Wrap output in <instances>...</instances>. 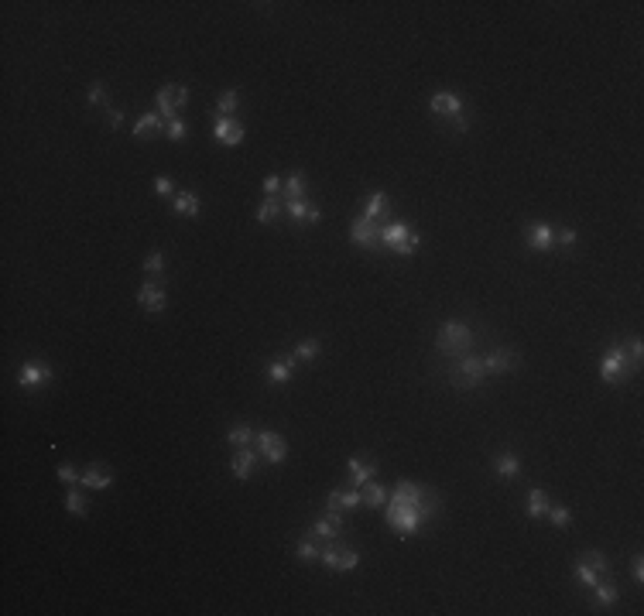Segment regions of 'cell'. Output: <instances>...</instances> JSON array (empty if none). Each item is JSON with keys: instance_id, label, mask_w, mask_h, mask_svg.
<instances>
[{"instance_id": "obj_47", "label": "cell", "mask_w": 644, "mask_h": 616, "mask_svg": "<svg viewBox=\"0 0 644 616\" xmlns=\"http://www.w3.org/2000/svg\"><path fill=\"white\" fill-rule=\"evenodd\" d=\"M641 357H644V346H641V339H634V342H631V353H627V359H631L634 370L641 366Z\"/></svg>"}, {"instance_id": "obj_3", "label": "cell", "mask_w": 644, "mask_h": 616, "mask_svg": "<svg viewBox=\"0 0 644 616\" xmlns=\"http://www.w3.org/2000/svg\"><path fill=\"white\" fill-rule=\"evenodd\" d=\"M381 243L394 254L412 257L418 250V233H412L405 219H387V226H381Z\"/></svg>"}, {"instance_id": "obj_2", "label": "cell", "mask_w": 644, "mask_h": 616, "mask_svg": "<svg viewBox=\"0 0 644 616\" xmlns=\"http://www.w3.org/2000/svg\"><path fill=\"white\" fill-rule=\"evenodd\" d=\"M436 346H438V353H446V357H453V359L466 357V349L473 346V329L466 322H460V319H453V322H446L438 329Z\"/></svg>"}, {"instance_id": "obj_42", "label": "cell", "mask_w": 644, "mask_h": 616, "mask_svg": "<svg viewBox=\"0 0 644 616\" xmlns=\"http://www.w3.org/2000/svg\"><path fill=\"white\" fill-rule=\"evenodd\" d=\"M144 271H148L151 278L161 274V271H165V254H161V250H151V254L144 257Z\"/></svg>"}, {"instance_id": "obj_23", "label": "cell", "mask_w": 644, "mask_h": 616, "mask_svg": "<svg viewBox=\"0 0 644 616\" xmlns=\"http://www.w3.org/2000/svg\"><path fill=\"white\" fill-rule=\"evenodd\" d=\"M617 599H620V589L607 579V575L593 586V606H596V610H607V606H614Z\"/></svg>"}, {"instance_id": "obj_10", "label": "cell", "mask_w": 644, "mask_h": 616, "mask_svg": "<svg viewBox=\"0 0 644 616\" xmlns=\"http://www.w3.org/2000/svg\"><path fill=\"white\" fill-rule=\"evenodd\" d=\"M49 380H52V366L49 363H38V359L25 363L21 373H18V384L25 387V390H31V387H38V384H49Z\"/></svg>"}, {"instance_id": "obj_11", "label": "cell", "mask_w": 644, "mask_h": 616, "mask_svg": "<svg viewBox=\"0 0 644 616\" xmlns=\"http://www.w3.org/2000/svg\"><path fill=\"white\" fill-rule=\"evenodd\" d=\"M291 373H295V357H291V353L267 359V370H264V377H267V380H271L274 387L288 384V380H291Z\"/></svg>"}, {"instance_id": "obj_31", "label": "cell", "mask_w": 644, "mask_h": 616, "mask_svg": "<svg viewBox=\"0 0 644 616\" xmlns=\"http://www.w3.org/2000/svg\"><path fill=\"white\" fill-rule=\"evenodd\" d=\"M572 575H576V582H579V586H586V589H593V586L603 579V575H600L596 568H590L583 558H576V572H572Z\"/></svg>"}, {"instance_id": "obj_15", "label": "cell", "mask_w": 644, "mask_h": 616, "mask_svg": "<svg viewBox=\"0 0 644 616\" xmlns=\"http://www.w3.org/2000/svg\"><path fill=\"white\" fill-rule=\"evenodd\" d=\"M213 137H216L223 148H236V144L244 141V127H240L233 117H220L216 127H213Z\"/></svg>"}, {"instance_id": "obj_30", "label": "cell", "mask_w": 644, "mask_h": 616, "mask_svg": "<svg viewBox=\"0 0 644 616\" xmlns=\"http://www.w3.org/2000/svg\"><path fill=\"white\" fill-rule=\"evenodd\" d=\"M295 558H298V562H319V558H322V548H319V544H315V534H309V538L305 541H298V548H295Z\"/></svg>"}, {"instance_id": "obj_7", "label": "cell", "mask_w": 644, "mask_h": 616, "mask_svg": "<svg viewBox=\"0 0 644 616\" xmlns=\"http://www.w3.org/2000/svg\"><path fill=\"white\" fill-rule=\"evenodd\" d=\"M319 562L326 568H333V572H350V568L360 565V555L353 548H339L336 541H329V544H322V558Z\"/></svg>"}, {"instance_id": "obj_38", "label": "cell", "mask_w": 644, "mask_h": 616, "mask_svg": "<svg viewBox=\"0 0 644 616\" xmlns=\"http://www.w3.org/2000/svg\"><path fill=\"white\" fill-rule=\"evenodd\" d=\"M65 511L76 513V517H86V511H89V507H86V496H82V493H79L76 487L65 493Z\"/></svg>"}, {"instance_id": "obj_24", "label": "cell", "mask_w": 644, "mask_h": 616, "mask_svg": "<svg viewBox=\"0 0 644 616\" xmlns=\"http://www.w3.org/2000/svg\"><path fill=\"white\" fill-rule=\"evenodd\" d=\"M158 113L161 120H179V100H175V86H161L158 89Z\"/></svg>"}, {"instance_id": "obj_40", "label": "cell", "mask_w": 644, "mask_h": 616, "mask_svg": "<svg viewBox=\"0 0 644 616\" xmlns=\"http://www.w3.org/2000/svg\"><path fill=\"white\" fill-rule=\"evenodd\" d=\"M86 100L93 103V106H106V86L100 82V79L86 86Z\"/></svg>"}, {"instance_id": "obj_43", "label": "cell", "mask_w": 644, "mask_h": 616, "mask_svg": "<svg viewBox=\"0 0 644 616\" xmlns=\"http://www.w3.org/2000/svg\"><path fill=\"white\" fill-rule=\"evenodd\" d=\"M545 513L552 517V527H559V531H562L569 520H572V511H569V507H548Z\"/></svg>"}, {"instance_id": "obj_12", "label": "cell", "mask_w": 644, "mask_h": 616, "mask_svg": "<svg viewBox=\"0 0 644 616\" xmlns=\"http://www.w3.org/2000/svg\"><path fill=\"white\" fill-rule=\"evenodd\" d=\"M258 445H260V456L267 462H284V456H288V445H284V438L278 435V432H260L258 435Z\"/></svg>"}, {"instance_id": "obj_49", "label": "cell", "mask_w": 644, "mask_h": 616, "mask_svg": "<svg viewBox=\"0 0 644 616\" xmlns=\"http://www.w3.org/2000/svg\"><path fill=\"white\" fill-rule=\"evenodd\" d=\"M106 117H110V127H124V113H120V110H113V106H110V110H106Z\"/></svg>"}, {"instance_id": "obj_32", "label": "cell", "mask_w": 644, "mask_h": 616, "mask_svg": "<svg viewBox=\"0 0 644 616\" xmlns=\"http://www.w3.org/2000/svg\"><path fill=\"white\" fill-rule=\"evenodd\" d=\"M236 106H240V93H236V89H227V93L216 100V120H220V117H233Z\"/></svg>"}, {"instance_id": "obj_25", "label": "cell", "mask_w": 644, "mask_h": 616, "mask_svg": "<svg viewBox=\"0 0 644 616\" xmlns=\"http://www.w3.org/2000/svg\"><path fill=\"white\" fill-rule=\"evenodd\" d=\"M387 496H394V500H405V503H422V500H432V493L425 487H418V483H398V487L391 489Z\"/></svg>"}, {"instance_id": "obj_14", "label": "cell", "mask_w": 644, "mask_h": 616, "mask_svg": "<svg viewBox=\"0 0 644 616\" xmlns=\"http://www.w3.org/2000/svg\"><path fill=\"white\" fill-rule=\"evenodd\" d=\"M284 212H288L295 223H305V226H312V223L322 219V212H319L309 199H284Z\"/></svg>"}, {"instance_id": "obj_13", "label": "cell", "mask_w": 644, "mask_h": 616, "mask_svg": "<svg viewBox=\"0 0 644 616\" xmlns=\"http://www.w3.org/2000/svg\"><path fill=\"white\" fill-rule=\"evenodd\" d=\"M309 534H315V538H322V541H339V534H343V513L329 511L326 517H319V520L312 524Z\"/></svg>"}, {"instance_id": "obj_35", "label": "cell", "mask_w": 644, "mask_h": 616, "mask_svg": "<svg viewBox=\"0 0 644 616\" xmlns=\"http://www.w3.org/2000/svg\"><path fill=\"white\" fill-rule=\"evenodd\" d=\"M282 209H284V199H264L258 209V223H274L282 216Z\"/></svg>"}, {"instance_id": "obj_17", "label": "cell", "mask_w": 644, "mask_h": 616, "mask_svg": "<svg viewBox=\"0 0 644 616\" xmlns=\"http://www.w3.org/2000/svg\"><path fill=\"white\" fill-rule=\"evenodd\" d=\"M329 511H357V507H363V493L357 487H350V489H333L329 493Z\"/></svg>"}, {"instance_id": "obj_45", "label": "cell", "mask_w": 644, "mask_h": 616, "mask_svg": "<svg viewBox=\"0 0 644 616\" xmlns=\"http://www.w3.org/2000/svg\"><path fill=\"white\" fill-rule=\"evenodd\" d=\"M185 134H189V127H185L182 120H168V124H165V137H168V141H182Z\"/></svg>"}, {"instance_id": "obj_44", "label": "cell", "mask_w": 644, "mask_h": 616, "mask_svg": "<svg viewBox=\"0 0 644 616\" xmlns=\"http://www.w3.org/2000/svg\"><path fill=\"white\" fill-rule=\"evenodd\" d=\"M260 188H264V195H267V199H282V188H284V181H282V179H274V175H271V179H264V185H260Z\"/></svg>"}, {"instance_id": "obj_27", "label": "cell", "mask_w": 644, "mask_h": 616, "mask_svg": "<svg viewBox=\"0 0 644 616\" xmlns=\"http://www.w3.org/2000/svg\"><path fill=\"white\" fill-rule=\"evenodd\" d=\"M172 209L179 216H199V195L189 192V188H182V192H175V199H172Z\"/></svg>"}, {"instance_id": "obj_36", "label": "cell", "mask_w": 644, "mask_h": 616, "mask_svg": "<svg viewBox=\"0 0 644 616\" xmlns=\"http://www.w3.org/2000/svg\"><path fill=\"white\" fill-rule=\"evenodd\" d=\"M291 357H295V363H312V359L319 357V339H302Z\"/></svg>"}, {"instance_id": "obj_50", "label": "cell", "mask_w": 644, "mask_h": 616, "mask_svg": "<svg viewBox=\"0 0 644 616\" xmlns=\"http://www.w3.org/2000/svg\"><path fill=\"white\" fill-rule=\"evenodd\" d=\"M631 572H634V582H644V562H641V555L634 558V568H631Z\"/></svg>"}, {"instance_id": "obj_39", "label": "cell", "mask_w": 644, "mask_h": 616, "mask_svg": "<svg viewBox=\"0 0 644 616\" xmlns=\"http://www.w3.org/2000/svg\"><path fill=\"white\" fill-rule=\"evenodd\" d=\"M55 476H58L65 487H76V483H82V469H76V466H65V462L55 469Z\"/></svg>"}, {"instance_id": "obj_20", "label": "cell", "mask_w": 644, "mask_h": 616, "mask_svg": "<svg viewBox=\"0 0 644 616\" xmlns=\"http://www.w3.org/2000/svg\"><path fill=\"white\" fill-rule=\"evenodd\" d=\"M493 473H497V480L514 483V480H521V459H517L514 452H500L497 462H493Z\"/></svg>"}, {"instance_id": "obj_46", "label": "cell", "mask_w": 644, "mask_h": 616, "mask_svg": "<svg viewBox=\"0 0 644 616\" xmlns=\"http://www.w3.org/2000/svg\"><path fill=\"white\" fill-rule=\"evenodd\" d=\"M559 247H576V230H555V250Z\"/></svg>"}, {"instance_id": "obj_6", "label": "cell", "mask_w": 644, "mask_h": 616, "mask_svg": "<svg viewBox=\"0 0 644 616\" xmlns=\"http://www.w3.org/2000/svg\"><path fill=\"white\" fill-rule=\"evenodd\" d=\"M429 110L436 113V117H449L456 130H466V117H463V100L460 96H453V93H436L432 100H429Z\"/></svg>"}, {"instance_id": "obj_18", "label": "cell", "mask_w": 644, "mask_h": 616, "mask_svg": "<svg viewBox=\"0 0 644 616\" xmlns=\"http://www.w3.org/2000/svg\"><path fill=\"white\" fill-rule=\"evenodd\" d=\"M517 353L514 349H493L487 359H484V370L487 373H511V370H517Z\"/></svg>"}, {"instance_id": "obj_4", "label": "cell", "mask_w": 644, "mask_h": 616, "mask_svg": "<svg viewBox=\"0 0 644 616\" xmlns=\"http://www.w3.org/2000/svg\"><path fill=\"white\" fill-rule=\"evenodd\" d=\"M631 370H634V366H631V359H627V349H624V346H610V349L603 353V359H600V377H603L607 384L624 380Z\"/></svg>"}, {"instance_id": "obj_33", "label": "cell", "mask_w": 644, "mask_h": 616, "mask_svg": "<svg viewBox=\"0 0 644 616\" xmlns=\"http://www.w3.org/2000/svg\"><path fill=\"white\" fill-rule=\"evenodd\" d=\"M548 507H552V503H548V493H545L541 487H535L531 493H528V517H541Z\"/></svg>"}, {"instance_id": "obj_28", "label": "cell", "mask_w": 644, "mask_h": 616, "mask_svg": "<svg viewBox=\"0 0 644 616\" xmlns=\"http://www.w3.org/2000/svg\"><path fill=\"white\" fill-rule=\"evenodd\" d=\"M227 442H230L233 449H251L258 442V432H251L247 425H233L230 432H227Z\"/></svg>"}, {"instance_id": "obj_9", "label": "cell", "mask_w": 644, "mask_h": 616, "mask_svg": "<svg viewBox=\"0 0 644 616\" xmlns=\"http://www.w3.org/2000/svg\"><path fill=\"white\" fill-rule=\"evenodd\" d=\"M524 236H528V247L538 250V254H552V250H555V226H552V223L535 219V223L524 226Z\"/></svg>"}, {"instance_id": "obj_26", "label": "cell", "mask_w": 644, "mask_h": 616, "mask_svg": "<svg viewBox=\"0 0 644 616\" xmlns=\"http://www.w3.org/2000/svg\"><path fill=\"white\" fill-rule=\"evenodd\" d=\"M346 473H350V483H353V487H363V483L374 480L377 466H374V462H363V459H350L346 462Z\"/></svg>"}, {"instance_id": "obj_48", "label": "cell", "mask_w": 644, "mask_h": 616, "mask_svg": "<svg viewBox=\"0 0 644 616\" xmlns=\"http://www.w3.org/2000/svg\"><path fill=\"white\" fill-rule=\"evenodd\" d=\"M155 195H172L175 199V185L168 179H155Z\"/></svg>"}, {"instance_id": "obj_51", "label": "cell", "mask_w": 644, "mask_h": 616, "mask_svg": "<svg viewBox=\"0 0 644 616\" xmlns=\"http://www.w3.org/2000/svg\"><path fill=\"white\" fill-rule=\"evenodd\" d=\"M175 100H179V110L189 103V86H175Z\"/></svg>"}, {"instance_id": "obj_1", "label": "cell", "mask_w": 644, "mask_h": 616, "mask_svg": "<svg viewBox=\"0 0 644 616\" xmlns=\"http://www.w3.org/2000/svg\"><path fill=\"white\" fill-rule=\"evenodd\" d=\"M432 511H436V500L405 503V500H394V496H387V503H384L387 527H394V534H401V538H412V534H418V527L425 524V517H432Z\"/></svg>"}, {"instance_id": "obj_37", "label": "cell", "mask_w": 644, "mask_h": 616, "mask_svg": "<svg viewBox=\"0 0 644 616\" xmlns=\"http://www.w3.org/2000/svg\"><path fill=\"white\" fill-rule=\"evenodd\" d=\"M161 127V117L158 113H144V117H137V124H134V137H148L151 130Z\"/></svg>"}, {"instance_id": "obj_16", "label": "cell", "mask_w": 644, "mask_h": 616, "mask_svg": "<svg viewBox=\"0 0 644 616\" xmlns=\"http://www.w3.org/2000/svg\"><path fill=\"white\" fill-rule=\"evenodd\" d=\"M254 466H258V452H254V449H233L230 469H233V476H236L240 483L254 476Z\"/></svg>"}, {"instance_id": "obj_22", "label": "cell", "mask_w": 644, "mask_h": 616, "mask_svg": "<svg viewBox=\"0 0 644 616\" xmlns=\"http://www.w3.org/2000/svg\"><path fill=\"white\" fill-rule=\"evenodd\" d=\"M137 302H141V308H148V312H165V291H161V284L144 281L141 291H137Z\"/></svg>"}, {"instance_id": "obj_8", "label": "cell", "mask_w": 644, "mask_h": 616, "mask_svg": "<svg viewBox=\"0 0 644 616\" xmlns=\"http://www.w3.org/2000/svg\"><path fill=\"white\" fill-rule=\"evenodd\" d=\"M350 240L357 247H363V250H374L381 243V226L374 219H367V216H353L350 219Z\"/></svg>"}, {"instance_id": "obj_19", "label": "cell", "mask_w": 644, "mask_h": 616, "mask_svg": "<svg viewBox=\"0 0 644 616\" xmlns=\"http://www.w3.org/2000/svg\"><path fill=\"white\" fill-rule=\"evenodd\" d=\"M360 216L374 219V223H381V219H391V199H387V192H370V195H367V205H363Z\"/></svg>"}, {"instance_id": "obj_34", "label": "cell", "mask_w": 644, "mask_h": 616, "mask_svg": "<svg viewBox=\"0 0 644 616\" xmlns=\"http://www.w3.org/2000/svg\"><path fill=\"white\" fill-rule=\"evenodd\" d=\"M282 199H305V175H302V172H295L291 179L284 181Z\"/></svg>"}, {"instance_id": "obj_29", "label": "cell", "mask_w": 644, "mask_h": 616, "mask_svg": "<svg viewBox=\"0 0 644 616\" xmlns=\"http://www.w3.org/2000/svg\"><path fill=\"white\" fill-rule=\"evenodd\" d=\"M363 507H370V511H377V507H384L387 503V489L377 487V483H363Z\"/></svg>"}, {"instance_id": "obj_21", "label": "cell", "mask_w": 644, "mask_h": 616, "mask_svg": "<svg viewBox=\"0 0 644 616\" xmlns=\"http://www.w3.org/2000/svg\"><path fill=\"white\" fill-rule=\"evenodd\" d=\"M113 483V473L106 469V466H100V462H89L86 469H82V487L89 489H106Z\"/></svg>"}, {"instance_id": "obj_5", "label": "cell", "mask_w": 644, "mask_h": 616, "mask_svg": "<svg viewBox=\"0 0 644 616\" xmlns=\"http://www.w3.org/2000/svg\"><path fill=\"white\" fill-rule=\"evenodd\" d=\"M456 359H460V363H456V370H453V384L460 387V390H473V387L487 377L484 359L480 357H456Z\"/></svg>"}, {"instance_id": "obj_41", "label": "cell", "mask_w": 644, "mask_h": 616, "mask_svg": "<svg viewBox=\"0 0 644 616\" xmlns=\"http://www.w3.org/2000/svg\"><path fill=\"white\" fill-rule=\"evenodd\" d=\"M579 558H583V562L590 565V568H596V572H600V575H607V572H610V565H607V558H603V555H600V551H583V555H579Z\"/></svg>"}]
</instances>
